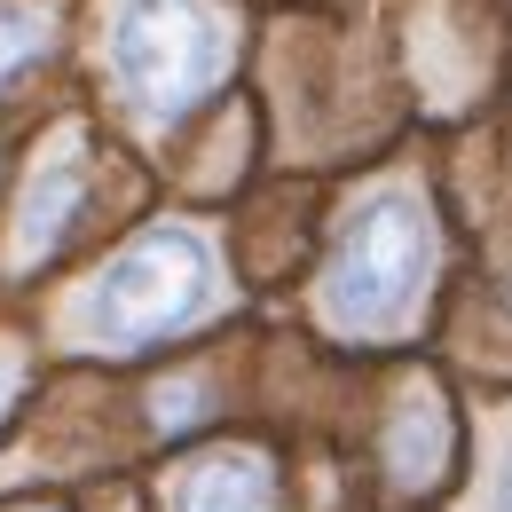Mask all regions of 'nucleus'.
I'll return each mask as SVG.
<instances>
[{"mask_svg":"<svg viewBox=\"0 0 512 512\" xmlns=\"http://www.w3.org/2000/svg\"><path fill=\"white\" fill-rule=\"evenodd\" d=\"M174 512H276L260 457H197L190 481L174 489Z\"/></svg>","mask_w":512,"mask_h":512,"instance_id":"obj_4","label":"nucleus"},{"mask_svg":"<svg viewBox=\"0 0 512 512\" xmlns=\"http://www.w3.org/2000/svg\"><path fill=\"white\" fill-rule=\"evenodd\" d=\"M8 386H16V363L0 355V410H8Z\"/></svg>","mask_w":512,"mask_h":512,"instance_id":"obj_9","label":"nucleus"},{"mask_svg":"<svg viewBox=\"0 0 512 512\" xmlns=\"http://www.w3.org/2000/svg\"><path fill=\"white\" fill-rule=\"evenodd\" d=\"M40 40H48V24H40L32 8H0V79L24 64V56L40 48Z\"/></svg>","mask_w":512,"mask_h":512,"instance_id":"obj_7","label":"nucleus"},{"mask_svg":"<svg viewBox=\"0 0 512 512\" xmlns=\"http://www.w3.org/2000/svg\"><path fill=\"white\" fill-rule=\"evenodd\" d=\"M158 418H166V426L197 418V386H190V379H182V386H158Z\"/></svg>","mask_w":512,"mask_h":512,"instance_id":"obj_8","label":"nucleus"},{"mask_svg":"<svg viewBox=\"0 0 512 512\" xmlns=\"http://www.w3.org/2000/svg\"><path fill=\"white\" fill-rule=\"evenodd\" d=\"M229 64V32L205 0H127L111 24V71L134 103L182 111Z\"/></svg>","mask_w":512,"mask_h":512,"instance_id":"obj_1","label":"nucleus"},{"mask_svg":"<svg viewBox=\"0 0 512 512\" xmlns=\"http://www.w3.org/2000/svg\"><path fill=\"white\" fill-rule=\"evenodd\" d=\"M449 457V418H442V394L418 386L402 394V418H394V473L402 481H434Z\"/></svg>","mask_w":512,"mask_h":512,"instance_id":"obj_6","label":"nucleus"},{"mask_svg":"<svg viewBox=\"0 0 512 512\" xmlns=\"http://www.w3.org/2000/svg\"><path fill=\"white\" fill-rule=\"evenodd\" d=\"M205 308V245L166 229V237H142L87 300V331L103 347H142L174 323H190Z\"/></svg>","mask_w":512,"mask_h":512,"instance_id":"obj_3","label":"nucleus"},{"mask_svg":"<svg viewBox=\"0 0 512 512\" xmlns=\"http://www.w3.org/2000/svg\"><path fill=\"white\" fill-rule=\"evenodd\" d=\"M497 512H512V465H505V481H497Z\"/></svg>","mask_w":512,"mask_h":512,"instance_id":"obj_10","label":"nucleus"},{"mask_svg":"<svg viewBox=\"0 0 512 512\" xmlns=\"http://www.w3.org/2000/svg\"><path fill=\"white\" fill-rule=\"evenodd\" d=\"M79 197H87V166L56 150L40 174H32V190H24V221H16V245L24 253H48L56 237L71 229V213H79Z\"/></svg>","mask_w":512,"mask_h":512,"instance_id":"obj_5","label":"nucleus"},{"mask_svg":"<svg viewBox=\"0 0 512 512\" xmlns=\"http://www.w3.org/2000/svg\"><path fill=\"white\" fill-rule=\"evenodd\" d=\"M426 260H434L426 213H418L410 197H379L371 213H355L347 245L331 260L323 308L347 323V331H394V323L410 316L418 284H426Z\"/></svg>","mask_w":512,"mask_h":512,"instance_id":"obj_2","label":"nucleus"}]
</instances>
